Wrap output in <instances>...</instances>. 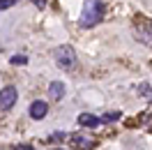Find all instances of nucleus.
<instances>
[{
	"instance_id": "f257e3e1",
	"label": "nucleus",
	"mask_w": 152,
	"mask_h": 150,
	"mask_svg": "<svg viewBox=\"0 0 152 150\" xmlns=\"http://www.w3.org/2000/svg\"><path fill=\"white\" fill-rule=\"evenodd\" d=\"M104 19V2L102 0H86L83 2V12L78 16L81 28H92Z\"/></svg>"
},
{
	"instance_id": "f03ea898",
	"label": "nucleus",
	"mask_w": 152,
	"mask_h": 150,
	"mask_svg": "<svg viewBox=\"0 0 152 150\" xmlns=\"http://www.w3.org/2000/svg\"><path fill=\"white\" fill-rule=\"evenodd\" d=\"M56 62H58V67H62V69H74L76 67V51L72 46H58Z\"/></svg>"
},
{
	"instance_id": "7ed1b4c3",
	"label": "nucleus",
	"mask_w": 152,
	"mask_h": 150,
	"mask_svg": "<svg viewBox=\"0 0 152 150\" xmlns=\"http://www.w3.org/2000/svg\"><path fill=\"white\" fill-rule=\"evenodd\" d=\"M16 97H19L16 88H14V85H5V88L0 90V109H2V111H10L12 106L16 104Z\"/></svg>"
},
{
	"instance_id": "20e7f679",
	"label": "nucleus",
	"mask_w": 152,
	"mask_h": 150,
	"mask_svg": "<svg viewBox=\"0 0 152 150\" xmlns=\"http://www.w3.org/2000/svg\"><path fill=\"white\" fill-rule=\"evenodd\" d=\"M46 113H48V104H46V102H42V99H35V102L30 104V118H35V120H42Z\"/></svg>"
},
{
	"instance_id": "39448f33",
	"label": "nucleus",
	"mask_w": 152,
	"mask_h": 150,
	"mask_svg": "<svg viewBox=\"0 0 152 150\" xmlns=\"http://www.w3.org/2000/svg\"><path fill=\"white\" fill-rule=\"evenodd\" d=\"M72 143H74L78 150H92L95 148V141L86 139V136H81V134H74V136H72Z\"/></svg>"
},
{
	"instance_id": "423d86ee",
	"label": "nucleus",
	"mask_w": 152,
	"mask_h": 150,
	"mask_svg": "<svg viewBox=\"0 0 152 150\" xmlns=\"http://www.w3.org/2000/svg\"><path fill=\"white\" fill-rule=\"evenodd\" d=\"M78 125H81V127H92V129H95V127L102 125V120H99L97 115H90V113H81V115H78Z\"/></svg>"
},
{
	"instance_id": "0eeeda50",
	"label": "nucleus",
	"mask_w": 152,
	"mask_h": 150,
	"mask_svg": "<svg viewBox=\"0 0 152 150\" xmlns=\"http://www.w3.org/2000/svg\"><path fill=\"white\" fill-rule=\"evenodd\" d=\"M48 95H51L53 99H62V97H65V83H62V81H53V83L48 85Z\"/></svg>"
},
{
	"instance_id": "6e6552de",
	"label": "nucleus",
	"mask_w": 152,
	"mask_h": 150,
	"mask_svg": "<svg viewBox=\"0 0 152 150\" xmlns=\"http://www.w3.org/2000/svg\"><path fill=\"white\" fill-rule=\"evenodd\" d=\"M10 62H12V65H28V58H26V56H12Z\"/></svg>"
},
{
	"instance_id": "1a4fd4ad",
	"label": "nucleus",
	"mask_w": 152,
	"mask_h": 150,
	"mask_svg": "<svg viewBox=\"0 0 152 150\" xmlns=\"http://www.w3.org/2000/svg\"><path fill=\"white\" fill-rule=\"evenodd\" d=\"M19 0H0V12L2 10H10V7H14Z\"/></svg>"
},
{
	"instance_id": "9d476101",
	"label": "nucleus",
	"mask_w": 152,
	"mask_h": 150,
	"mask_svg": "<svg viewBox=\"0 0 152 150\" xmlns=\"http://www.w3.org/2000/svg\"><path fill=\"white\" fill-rule=\"evenodd\" d=\"M118 118H120V111H113V113H106L102 122H113V120H118Z\"/></svg>"
},
{
	"instance_id": "9b49d317",
	"label": "nucleus",
	"mask_w": 152,
	"mask_h": 150,
	"mask_svg": "<svg viewBox=\"0 0 152 150\" xmlns=\"http://www.w3.org/2000/svg\"><path fill=\"white\" fill-rule=\"evenodd\" d=\"M30 2H32L35 7H46V2H48V0H30Z\"/></svg>"
},
{
	"instance_id": "f8f14e48",
	"label": "nucleus",
	"mask_w": 152,
	"mask_h": 150,
	"mask_svg": "<svg viewBox=\"0 0 152 150\" xmlns=\"http://www.w3.org/2000/svg\"><path fill=\"white\" fill-rule=\"evenodd\" d=\"M60 139H65V134H62V132H58V134L51 136V141H60Z\"/></svg>"
},
{
	"instance_id": "ddd939ff",
	"label": "nucleus",
	"mask_w": 152,
	"mask_h": 150,
	"mask_svg": "<svg viewBox=\"0 0 152 150\" xmlns=\"http://www.w3.org/2000/svg\"><path fill=\"white\" fill-rule=\"evenodd\" d=\"M16 150H35V148H32V146H19Z\"/></svg>"
},
{
	"instance_id": "4468645a",
	"label": "nucleus",
	"mask_w": 152,
	"mask_h": 150,
	"mask_svg": "<svg viewBox=\"0 0 152 150\" xmlns=\"http://www.w3.org/2000/svg\"><path fill=\"white\" fill-rule=\"evenodd\" d=\"M51 150H62V148H51Z\"/></svg>"
}]
</instances>
